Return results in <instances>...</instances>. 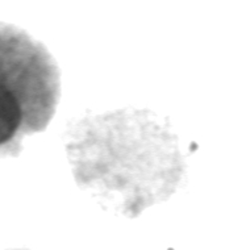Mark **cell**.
I'll list each match as a JSON object with an SVG mask.
<instances>
[{
    "mask_svg": "<svg viewBox=\"0 0 250 250\" xmlns=\"http://www.w3.org/2000/svg\"><path fill=\"white\" fill-rule=\"evenodd\" d=\"M60 96V69L46 46L0 22V157L19 155L26 136L48 128Z\"/></svg>",
    "mask_w": 250,
    "mask_h": 250,
    "instance_id": "6da1fadb",
    "label": "cell"
}]
</instances>
